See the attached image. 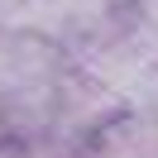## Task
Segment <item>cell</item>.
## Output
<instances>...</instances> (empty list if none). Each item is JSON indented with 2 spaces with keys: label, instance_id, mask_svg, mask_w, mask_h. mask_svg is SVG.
Instances as JSON below:
<instances>
[{
  "label": "cell",
  "instance_id": "cell-3",
  "mask_svg": "<svg viewBox=\"0 0 158 158\" xmlns=\"http://www.w3.org/2000/svg\"><path fill=\"white\" fill-rule=\"evenodd\" d=\"M125 110H129V115H139V120H148V125L158 129V72H148V81L125 101Z\"/></svg>",
  "mask_w": 158,
  "mask_h": 158
},
{
  "label": "cell",
  "instance_id": "cell-2",
  "mask_svg": "<svg viewBox=\"0 0 158 158\" xmlns=\"http://www.w3.org/2000/svg\"><path fill=\"white\" fill-rule=\"evenodd\" d=\"M120 110H125V101H120L115 91H106L101 81H91V77H81L77 67H67V77H62V86H58V110H53V134L48 139L86 148Z\"/></svg>",
  "mask_w": 158,
  "mask_h": 158
},
{
  "label": "cell",
  "instance_id": "cell-1",
  "mask_svg": "<svg viewBox=\"0 0 158 158\" xmlns=\"http://www.w3.org/2000/svg\"><path fill=\"white\" fill-rule=\"evenodd\" d=\"M72 67L81 77L101 81L106 91H115L120 101H129L148 81V72H158V43L129 19V10H120L106 29H96L91 39H81L77 48H67Z\"/></svg>",
  "mask_w": 158,
  "mask_h": 158
},
{
  "label": "cell",
  "instance_id": "cell-4",
  "mask_svg": "<svg viewBox=\"0 0 158 158\" xmlns=\"http://www.w3.org/2000/svg\"><path fill=\"white\" fill-rule=\"evenodd\" d=\"M15 62H19V34L0 29V91L10 86V77H15Z\"/></svg>",
  "mask_w": 158,
  "mask_h": 158
},
{
  "label": "cell",
  "instance_id": "cell-7",
  "mask_svg": "<svg viewBox=\"0 0 158 158\" xmlns=\"http://www.w3.org/2000/svg\"><path fill=\"white\" fill-rule=\"evenodd\" d=\"M110 5H115V10H125V5H134V0H110Z\"/></svg>",
  "mask_w": 158,
  "mask_h": 158
},
{
  "label": "cell",
  "instance_id": "cell-5",
  "mask_svg": "<svg viewBox=\"0 0 158 158\" xmlns=\"http://www.w3.org/2000/svg\"><path fill=\"white\" fill-rule=\"evenodd\" d=\"M125 10H129V19L158 43V0H134V5H125Z\"/></svg>",
  "mask_w": 158,
  "mask_h": 158
},
{
  "label": "cell",
  "instance_id": "cell-6",
  "mask_svg": "<svg viewBox=\"0 0 158 158\" xmlns=\"http://www.w3.org/2000/svg\"><path fill=\"white\" fill-rule=\"evenodd\" d=\"M0 158H24V148H19V144H10V139H5V144H0Z\"/></svg>",
  "mask_w": 158,
  "mask_h": 158
},
{
  "label": "cell",
  "instance_id": "cell-8",
  "mask_svg": "<svg viewBox=\"0 0 158 158\" xmlns=\"http://www.w3.org/2000/svg\"><path fill=\"white\" fill-rule=\"evenodd\" d=\"M0 144H5V125H0Z\"/></svg>",
  "mask_w": 158,
  "mask_h": 158
}]
</instances>
